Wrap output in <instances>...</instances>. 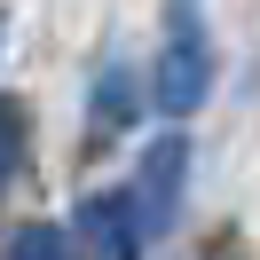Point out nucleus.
Listing matches in <instances>:
<instances>
[{
  "label": "nucleus",
  "instance_id": "f257e3e1",
  "mask_svg": "<svg viewBox=\"0 0 260 260\" xmlns=\"http://www.w3.org/2000/svg\"><path fill=\"white\" fill-rule=\"evenodd\" d=\"M213 95V32H205V0H166V40L158 71H150V103L174 118H189Z\"/></svg>",
  "mask_w": 260,
  "mask_h": 260
},
{
  "label": "nucleus",
  "instance_id": "39448f33",
  "mask_svg": "<svg viewBox=\"0 0 260 260\" xmlns=\"http://www.w3.org/2000/svg\"><path fill=\"white\" fill-rule=\"evenodd\" d=\"M0 260H71V244H63V229H55V221H24L16 237L0 244Z\"/></svg>",
  "mask_w": 260,
  "mask_h": 260
},
{
  "label": "nucleus",
  "instance_id": "7ed1b4c3",
  "mask_svg": "<svg viewBox=\"0 0 260 260\" xmlns=\"http://www.w3.org/2000/svg\"><path fill=\"white\" fill-rule=\"evenodd\" d=\"M71 229H79V244L95 260H142V244H150V229H142V213H134L126 189H87L79 213H71Z\"/></svg>",
  "mask_w": 260,
  "mask_h": 260
},
{
  "label": "nucleus",
  "instance_id": "f03ea898",
  "mask_svg": "<svg viewBox=\"0 0 260 260\" xmlns=\"http://www.w3.org/2000/svg\"><path fill=\"white\" fill-rule=\"evenodd\" d=\"M189 134H158V142L142 150V174H134V213H142V229L158 237V229H174V213H181V189H189Z\"/></svg>",
  "mask_w": 260,
  "mask_h": 260
},
{
  "label": "nucleus",
  "instance_id": "423d86ee",
  "mask_svg": "<svg viewBox=\"0 0 260 260\" xmlns=\"http://www.w3.org/2000/svg\"><path fill=\"white\" fill-rule=\"evenodd\" d=\"M24 103H8L0 95V189H8V181H16V166H24Z\"/></svg>",
  "mask_w": 260,
  "mask_h": 260
},
{
  "label": "nucleus",
  "instance_id": "20e7f679",
  "mask_svg": "<svg viewBox=\"0 0 260 260\" xmlns=\"http://www.w3.org/2000/svg\"><path fill=\"white\" fill-rule=\"evenodd\" d=\"M134 111H142V87H134V71H118V63H111V71L95 79V126L111 134V126H126Z\"/></svg>",
  "mask_w": 260,
  "mask_h": 260
},
{
  "label": "nucleus",
  "instance_id": "0eeeda50",
  "mask_svg": "<svg viewBox=\"0 0 260 260\" xmlns=\"http://www.w3.org/2000/svg\"><path fill=\"white\" fill-rule=\"evenodd\" d=\"M213 260H229V252H213Z\"/></svg>",
  "mask_w": 260,
  "mask_h": 260
}]
</instances>
